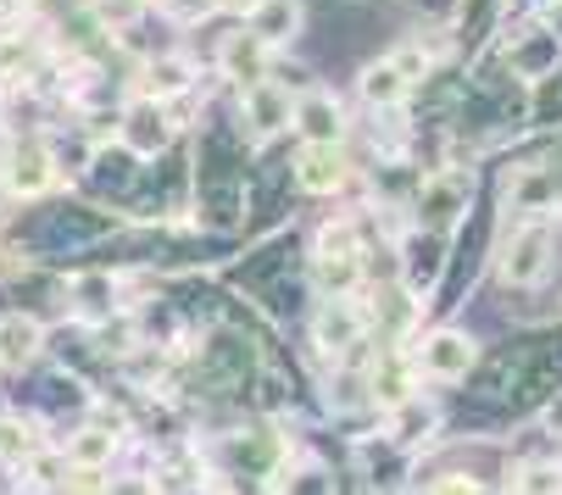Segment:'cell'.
Wrapping results in <instances>:
<instances>
[{"label": "cell", "instance_id": "cell-1", "mask_svg": "<svg viewBox=\"0 0 562 495\" xmlns=\"http://www.w3.org/2000/svg\"><path fill=\"white\" fill-rule=\"evenodd\" d=\"M551 262H557V223L551 217H496L491 251H485V268H491L496 290L529 295V290L546 284Z\"/></svg>", "mask_w": 562, "mask_h": 495}, {"label": "cell", "instance_id": "cell-2", "mask_svg": "<svg viewBox=\"0 0 562 495\" xmlns=\"http://www.w3.org/2000/svg\"><path fill=\"white\" fill-rule=\"evenodd\" d=\"M284 184L301 201H335V206H362V195H368L357 145H312V139H295L290 156H284Z\"/></svg>", "mask_w": 562, "mask_h": 495}, {"label": "cell", "instance_id": "cell-3", "mask_svg": "<svg viewBox=\"0 0 562 495\" xmlns=\"http://www.w3.org/2000/svg\"><path fill=\"white\" fill-rule=\"evenodd\" d=\"M473 195H479V168H473V161H429V168H418V179H413L407 223L457 239L468 228Z\"/></svg>", "mask_w": 562, "mask_h": 495}, {"label": "cell", "instance_id": "cell-4", "mask_svg": "<svg viewBox=\"0 0 562 495\" xmlns=\"http://www.w3.org/2000/svg\"><path fill=\"white\" fill-rule=\"evenodd\" d=\"M407 357L418 368V379L429 390H451V384H468L485 362V340L473 335L468 323H418V335L407 340Z\"/></svg>", "mask_w": 562, "mask_h": 495}, {"label": "cell", "instance_id": "cell-5", "mask_svg": "<svg viewBox=\"0 0 562 495\" xmlns=\"http://www.w3.org/2000/svg\"><path fill=\"white\" fill-rule=\"evenodd\" d=\"M451 251L457 239L451 234H435V228H418V223H401L390 234V257H395V284L418 295L424 306L440 301V284L451 273Z\"/></svg>", "mask_w": 562, "mask_h": 495}, {"label": "cell", "instance_id": "cell-6", "mask_svg": "<svg viewBox=\"0 0 562 495\" xmlns=\"http://www.w3.org/2000/svg\"><path fill=\"white\" fill-rule=\"evenodd\" d=\"M491 50H496V61H502V72L513 78V85H524V90H546L551 78L562 72V34L535 12L524 29H496L491 34Z\"/></svg>", "mask_w": 562, "mask_h": 495}, {"label": "cell", "instance_id": "cell-7", "mask_svg": "<svg viewBox=\"0 0 562 495\" xmlns=\"http://www.w3.org/2000/svg\"><path fill=\"white\" fill-rule=\"evenodd\" d=\"M290 106H295V95L279 85L273 72H262V78H251V85L228 90V117H234V128L246 134V145L257 156H268L273 145L290 139Z\"/></svg>", "mask_w": 562, "mask_h": 495}, {"label": "cell", "instance_id": "cell-8", "mask_svg": "<svg viewBox=\"0 0 562 495\" xmlns=\"http://www.w3.org/2000/svg\"><path fill=\"white\" fill-rule=\"evenodd\" d=\"M72 190L56 168V156L45 145V128H29V134H12V156H7V173H0V195L12 206H34L45 195H61Z\"/></svg>", "mask_w": 562, "mask_h": 495}, {"label": "cell", "instance_id": "cell-9", "mask_svg": "<svg viewBox=\"0 0 562 495\" xmlns=\"http://www.w3.org/2000/svg\"><path fill=\"white\" fill-rule=\"evenodd\" d=\"M290 139H312V145H351L357 139V106L317 78L312 90L295 95L290 106Z\"/></svg>", "mask_w": 562, "mask_h": 495}, {"label": "cell", "instance_id": "cell-10", "mask_svg": "<svg viewBox=\"0 0 562 495\" xmlns=\"http://www.w3.org/2000/svg\"><path fill=\"white\" fill-rule=\"evenodd\" d=\"M373 429H379V435H384L395 451L424 457L429 446H440V440H446V406L435 401V390H418V395H407L401 406L379 412V418H373Z\"/></svg>", "mask_w": 562, "mask_h": 495}, {"label": "cell", "instance_id": "cell-11", "mask_svg": "<svg viewBox=\"0 0 562 495\" xmlns=\"http://www.w3.org/2000/svg\"><path fill=\"white\" fill-rule=\"evenodd\" d=\"M413 95H418V78L395 61V50L368 56V61L357 67V78H351V101H357V112H368V117L407 112V106H413Z\"/></svg>", "mask_w": 562, "mask_h": 495}, {"label": "cell", "instance_id": "cell-12", "mask_svg": "<svg viewBox=\"0 0 562 495\" xmlns=\"http://www.w3.org/2000/svg\"><path fill=\"white\" fill-rule=\"evenodd\" d=\"M112 139L128 145L139 161H156V156H168L184 134H179V123H173V112H168L162 101H150V95H123Z\"/></svg>", "mask_w": 562, "mask_h": 495}, {"label": "cell", "instance_id": "cell-13", "mask_svg": "<svg viewBox=\"0 0 562 495\" xmlns=\"http://www.w3.org/2000/svg\"><path fill=\"white\" fill-rule=\"evenodd\" d=\"M50 446L61 451L67 468H117V457L128 446V429L112 424V418H95V412H78L72 424H61L50 435Z\"/></svg>", "mask_w": 562, "mask_h": 495}, {"label": "cell", "instance_id": "cell-14", "mask_svg": "<svg viewBox=\"0 0 562 495\" xmlns=\"http://www.w3.org/2000/svg\"><path fill=\"white\" fill-rule=\"evenodd\" d=\"M139 168H145V161H139L128 145H117V139H95V150H90V161H85V173H78L72 190H78V195H90V201H101V206H112V212L123 217V201H128Z\"/></svg>", "mask_w": 562, "mask_h": 495}, {"label": "cell", "instance_id": "cell-15", "mask_svg": "<svg viewBox=\"0 0 562 495\" xmlns=\"http://www.w3.org/2000/svg\"><path fill=\"white\" fill-rule=\"evenodd\" d=\"M45 323L50 317L29 306H0V395H7V384L29 379L45 362Z\"/></svg>", "mask_w": 562, "mask_h": 495}, {"label": "cell", "instance_id": "cell-16", "mask_svg": "<svg viewBox=\"0 0 562 495\" xmlns=\"http://www.w3.org/2000/svg\"><path fill=\"white\" fill-rule=\"evenodd\" d=\"M502 217H562V190L551 161H513L502 173Z\"/></svg>", "mask_w": 562, "mask_h": 495}, {"label": "cell", "instance_id": "cell-17", "mask_svg": "<svg viewBox=\"0 0 562 495\" xmlns=\"http://www.w3.org/2000/svg\"><path fill=\"white\" fill-rule=\"evenodd\" d=\"M362 390H368V412L379 418V412L401 406L407 395H418V390H429V384L418 379V368H413L407 346L384 340V346H373V357H368V368H362Z\"/></svg>", "mask_w": 562, "mask_h": 495}, {"label": "cell", "instance_id": "cell-18", "mask_svg": "<svg viewBox=\"0 0 562 495\" xmlns=\"http://www.w3.org/2000/svg\"><path fill=\"white\" fill-rule=\"evenodd\" d=\"M273 56H279V50H268L246 23H228V34L212 40L206 67H212V78H217L223 90H239V85H251V78H262V72L273 67Z\"/></svg>", "mask_w": 562, "mask_h": 495}, {"label": "cell", "instance_id": "cell-19", "mask_svg": "<svg viewBox=\"0 0 562 495\" xmlns=\"http://www.w3.org/2000/svg\"><path fill=\"white\" fill-rule=\"evenodd\" d=\"M239 23H246L268 50H295V45L306 40L312 12H306V0H257V7L239 18Z\"/></svg>", "mask_w": 562, "mask_h": 495}, {"label": "cell", "instance_id": "cell-20", "mask_svg": "<svg viewBox=\"0 0 562 495\" xmlns=\"http://www.w3.org/2000/svg\"><path fill=\"white\" fill-rule=\"evenodd\" d=\"M407 18H413V29L457 34V29H462V18H468V0H407Z\"/></svg>", "mask_w": 562, "mask_h": 495}, {"label": "cell", "instance_id": "cell-21", "mask_svg": "<svg viewBox=\"0 0 562 495\" xmlns=\"http://www.w3.org/2000/svg\"><path fill=\"white\" fill-rule=\"evenodd\" d=\"M257 7V0H212V18H223V23H239V18H246Z\"/></svg>", "mask_w": 562, "mask_h": 495}, {"label": "cell", "instance_id": "cell-22", "mask_svg": "<svg viewBox=\"0 0 562 495\" xmlns=\"http://www.w3.org/2000/svg\"><path fill=\"white\" fill-rule=\"evenodd\" d=\"M546 429H551V435L562 440V390H557V401L546 406Z\"/></svg>", "mask_w": 562, "mask_h": 495}]
</instances>
